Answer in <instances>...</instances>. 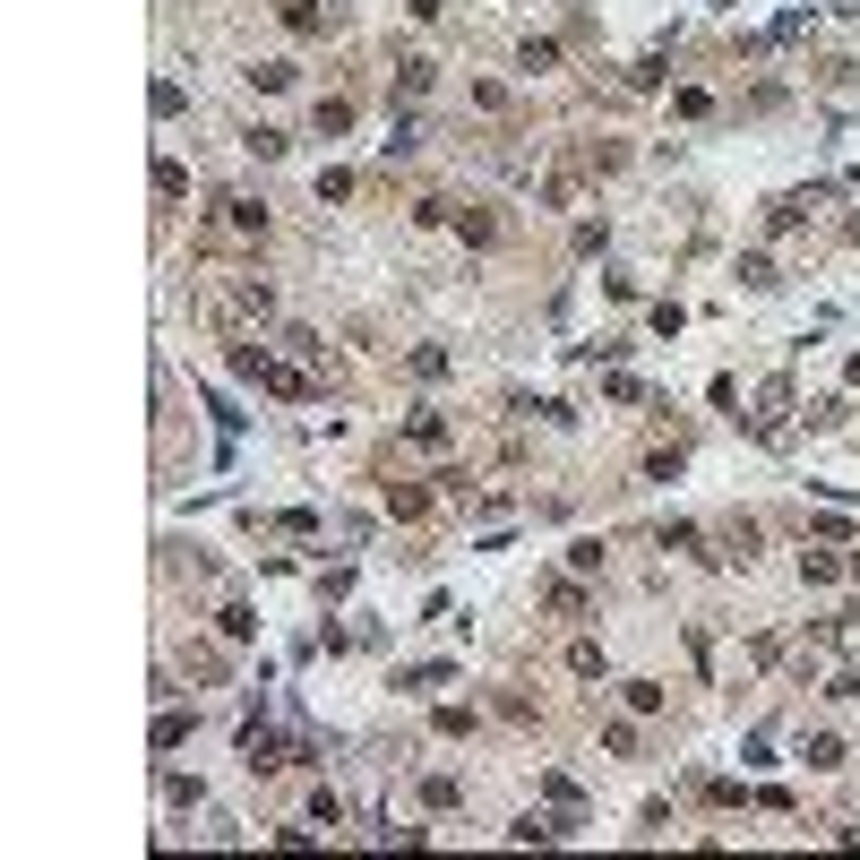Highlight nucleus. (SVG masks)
<instances>
[{
  "mask_svg": "<svg viewBox=\"0 0 860 860\" xmlns=\"http://www.w3.org/2000/svg\"><path fill=\"white\" fill-rule=\"evenodd\" d=\"M405 430H413V439H422V448H448V422H439V413H413Z\"/></svg>",
  "mask_w": 860,
  "mask_h": 860,
  "instance_id": "16",
  "label": "nucleus"
},
{
  "mask_svg": "<svg viewBox=\"0 0 860 860\" xmlns=\"http://www.w3.org/2000/svg\"><path fill=\"white\" fill-rule=\"evenodd\" d=\"M155 198H190V172L172 164V155H164V164H155Z\"/></svg>",
  "mask_w": 860,
  "mask_h": 860,
  "instance_id": "12",
  "label": "nucleus"
},
{
  "mask_svg": "<svg viewBox=\"0 0 860 860\" xmlns=\"http://www.w3.org/2000/svg\"><path fill=\"white\" fill-rule=\"evenodd\" d=\"M568 826H577V817H568ZM568 826H559V817H516L508 835H516V843H559V835H568Z\"/></svg>",
  "mask_w": 860,
  "mask_h": 860,
  "instance_id": "4",
  "label": "nucleus"
},
{
  "mask_svg": "<svg viewBox=\"0 0 860 860\" xmlns=\"http://www.w3.org/2000/svg\"><path fill=\"white\" fill-rule=\"evenodd\" d=\"M422 800H430V809H456L465 792H456V774H430V783H422Z\"/></svg>",
  "mask_w": 860,
  "mask_h": 860,
  "instance_id": "18",
  "label": "nucleus"
},
{
  "mask_svg": "<svg viewBox=\"0 0 860 860\" xmlns=\"http://www.w3.org/2000/svg\"><path fill=\"white\" fill-rule=\"evenodd\" d=\"M542 602H551V611H568V620H577V611H585V585H568V577H559V585H542Z\"/></svg>",
  "mask_w": 860,
  "mask_h": 860,
  "instance_id": "13",
  "label": "nucleus"
},
{
  "mask_svg": "<svg viewBox=\"0 0 860 860\" xmlns=\"http://www.w3.org/2000/svg\"><path fill=\"white\" fill-rule=\"evenodd\" d=\"M181 740H190V714L164 706V714H155V749H181Z\"/></svg>",
  "mask_w": 860,
  "mask_h": 860,
  "instance_id": "9",
  "label": "nucleus"
},
{
  "mask_svg": "<svg viewBox=\"0 0 860 860\" xmlns=\"http://www.w3.org/2000/svg\"><path fill=\"white\" fill-rule=\"evenodd\" d=\"M276 18L293 26V35H327V9H319V0H276Z\"/></svg>",
  "mask_w": 860,
  "mask_h": 860,
  "instance_id": "2",
  "label": "nucleus"
},
{
  "mask_svg": "<svg viewBox=\"0 0 860 860\" xmlns=\"http://www.w3.org/2000/svg\"><path fill=\"white\" fill-rule=\"evenodd\" d=\"M568 671H577V680H602V645L577 637V645H568Z\"/></svg>",
  "mask_w": 860,
  "mask_h": 860,
  "instance_id": "10",
  "label": "nucleus"
},
{
  "mask_svg": "<svg viewBox=\"0 0 860 860\" xmlns=\"http://www.w3.org/2000/svg\"><path fill=\"white\" fill-rule=\"evenodd\" d=\"M215 628H224V637H233V645H250V637H258V620H250V602H224V611H215Z\"/></svg>",
  "mask_w": 860,
  "mask_h": 860,
  "instance_id": "7",
  "label": "nucleus"
},
{
  "mask_svg": "<svg viewBox=\"0 0 860 860\" xmlns=\"http://www.w3.org/2000/svg\"><path fill=\"white\" fill-rule=\"evenodd\" d=\"M344 129H353V104H344V95H327V104H319V138H344Z\"/></svg>",
  "mask_w": 860,
  "mask_h": 860,
  "instance_id": "11",
  "label": "nucleus"
},
{
  "mask_svg": "<svg viewBox=\"0 0 860 860\" xmlns=\"http://www.w3.org/2000/svg\"><path fill=\"white\" fill-rule=\"evenodd\" d=\"M241 757H250V774H276L284 766V740L267 723H241Z\"/></svg>",
  "mask_w": 860,
  "mask_h": 860,
  "instance_id": "1",
  "label": "nucleus"
},
{
  "mask_svg": "<svg viewBox=\"0 0 860 860\" xmlns=\"http://www.w3.org/2000/svg\"><path fill=\"white\" fill-rule=\"evenodd\" d=\"M241 147H250L258 164H276V155H284V129H250V138H241Z\"/></svg>",
  "mask_w": 860,
  "mask_h": 860,
  "instance_id": "15",
  "label": "nucleus"
},
{
  "mask_svg": "<svg viewBox=\"0 0 860 860\" xmlns=\"http://www.w3.org/2000/svg\"><path fill=\"white\" fill-rule=\"evenodd\" d=\"M628 714H663V688H654V680H628Z\"/></svg>",
  "mask_w": 860,
  "mask_h": 860,
  "instance_id": "17",
  "label": "nucleus"
},
{
  "mask_svg": "<svg viewBox=\"0 0 860 860\" xmlns=\"http://www.w3.org/2000/svg\"><path fill=\"white\" fill-rule=\"evenodd\" d=\"M258 387H267V396H310V379H301V370H284V362L258 370Z\"/></svg>",
  "mask_w": 860,
  "mask_h": 860,
  "instance_id": "8",
  "label": "nucleus"
},
{
  "mask_svg": "<svg viewBox=\"0 0 860 860\" xmlns=\"http://www.w3.org/2000/svg\"><path fill=\"white\" fill-rule=\"evenodd\" d=\"M224 224H233V233H267V207H258V198H224Z\"/></svg>",
  "mask_w": 860,
  "mask_h": 860,
  "instance_id": "5",
  "label": "nucleus"
},
{
  "mask_svg": "<svg viewBox=\"0 0 860 860\" xmlns=\"http://www.w3.org/2000/svg\"><path fill=\"white\" fill-rule=\"evenodd\" d=\"M396 95H405V104H413V95H430V61H422V52L396 61Z\"/></svg>",
  "mask_w": 860,
  "mask_h": 860,
  "instance_id": "3",
  "label": "nucleus"
},
{
  "mask_svg": "<svg viewBox=\"0 0 860 860\" xmlns=\"http://www.w3.org/2000/svg\"><path fill=\"white\" fill-rule=\"evenodd\" d=\"M233 301H241V310H250V319H276V293H267V284H258V276H241V284H233Z\"/></svg>",
  "mask_w": 860,
  "mask_h": 860,
  "instance_id": "6",
  "label": "nucleus"
},
{
  "mask_svg": "<svg viewBox=\"0 0 860 860\" xmlns=\"http://www.w3.org/2000/svg\"><path fill=\"white\" fill-rule=\"evenodd\" d=\"M310 826H344V800L327 792V783H319V792H310Z\"/></svg>",
  "mask_w": 860,
  "mask_h": 860,
  "instance_id": "14",
  "label": "nucleus"
}]
</instances>
